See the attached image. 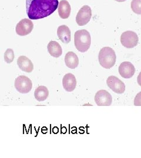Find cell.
I'll list each match as a JSON object with an SVG mask.
<instances>
[{
	"mask_svg": "<svg viewBox=\"0 0 141 158\" xmlns=\"http://www.w3.org/2000/svg\"><path fill=\"white\" fill-rule=\"evenodd\" d=\"M116 54L110 47H104L99 51L98 60L101 66L107 69L112 68L116 63Z\"/></svg>",
	"mask_w": 141,
	"mask_h": 158,
	"instance_id": "obj_3",
	"label": "cell"
},
{
	"mask_svg": "<svg viewBox=\"0 0 141 158\" xmlns=\"http://www.w3.org/2000/svg\"><path fill=\"white\" fill-rule=\"evenodd\" d=\"M17 64L19 68L26 73H31L33 71L34 65L31 60L25 56H21L17 59Z\"/></svg>",
	"mask_w": 141,
	"mask_h": 158,
	"instance_id": "obj_13",
	"label": "cell"
},
{
	"mask_svg": "<svg viewBox=\"0 0 141 158\" xmlns=\"http://www.w3.org/2000/svg\"><path fill=\"white\" fill-rule=\"evenodd\" d=\"M137 81H138V85L141 86V72L139 73L138 77H137Z\"/></svg>",
	"mask_w": 141,
	"mask_h": 158,
	"instance_id": "obj_21",
	"label": "cell"
},
{
	"mask_svg": "<svg viewBox=\"0 0 141 158\" xmlns=\"http://www.w3.org/2000/svg\"><path fill=\"white\" fill-rule=\"evenodd\" d=\"M65 63L68 68L75 69L79 64V59L73 52H68L65 56Z\"/></svg>",
	"mask_w": 141,
	"mask_h": 158,
	"instance_id": "obj_15",
	"label": "cell"
},
{
	"mask_svg": "<svg viewBox=\"0 0 141 158\" xmlns=\"http://www.w3.org/2000/svg\"><path fill=\"white\" fill-rule=\"evenodd\" d=\"M119 73L121 77L125 79H130L135 73V68L130 62H124L119 67Z\"/></svg>",
	"mask_w": 141,
	"mask_h": 158,
	"instance_id": "obj_10",
	"label": "cell"
},
{
	"mask_svg": "<svg viewBox=\"0 0 141 158\" xmlns=\"http://www.w3.org/2000/svg\"><path fill=\"white\" fill-rule=\"evenodd\" d=\"M58 4V0H26L27 14L29 19H42L55 11Z\"/></svg>",
	"mask_w": 141,
	"mask_h": 158,
	"instance_id": "obj_1",
	"label": "cell"
},
{
	"mask_svg": "<svg viewBox=\"0 0 141 158\" xmlns=\"http://www.w3.org/2000/svg\"><path fill=\"white\" fill-rule=\"evenodd\" d=\"M92 17V10L88 6H84L78 12L76 22L79 26H84L90 22Z\"/></svg>",
	"mask_w": 141,
	"mask_h": 158,
	"instance_id": "obj_7",
	"label": "cell"
},
{
	"mask_svg": "<svg viewBox=\"0 0 141 158\" xmlns=\"http://www.w3.org/2000/svg\"><path fill=\"white\" fill-rule=\"evenodd\" d=\"M131 9L136 14L141 15V0H132Z\"/></svg>",
	"mask_w": 141,
	"mask_h": 158,
	"instance_id": "obj_18",
	"label": "cell"
},
{
	"mask_svg": "<svg viewBox=\"0 0 141 158\" xmlns=\"http://www.w3.org/2000/svg\"><path fill=\"white\" fill-rule=\"evenodd\" d=\"M95 102L98 106H109L112 104V97L108 91L101 90L96 92Z\"/></svg>",
	"mask_w": 141,
	"mask_h": 158,
	"instance_id": "obj_9",
	"label": "cell"
},
{
	"mask_svg": "<svg viewBox=\"0 0 141 158\" xmlns=\"http://www.w3.org/2000/svg\"><path fill=\"white\" fill-rule=\"evenodd\" d=\"M91 38L90 32L86 29L78 30L74 34V44L78 51L84 53L90 46Z\"/></svg>",
	"mask_w": 141,
	"mask_h": 158,
	"instance_id": "obj_2",
	"label": "cell"
},
{
	"mask_svg": "<svg viewBox=\"0 0 141 158\" xmlns=\"http://www.w3.org/2000/svg\"><path fill=\"white\" fill-rule=\"evenodd\" d=\"M15 58L14 52L12 49H7L4 53V60L7 63H11Z\"/></svg>",
	"mask_w": 141,
	"mask_h": 158,
	"instance_id": "obj_19",
	"label": "cell"
},
{
	"mask_svg": "<svg viewBox=\"0 0 141 158\" xmlns=\"http://www.w3.org/2000/svg\"><path fill=\"white\" fill-rule=\"evenodd\" d=\"M49 96V91L46 87L40 85L34 92V97L38 102H43L47 99Z\"/></svg>",
	"mask_w": 141,
	"mask_h": 158,
	"instance_id": "obj_17",
	"label": "cell"
},
{
	"mask_svg": "<svg viewBox=\"0 0 141 158\" xmlns=\"http://www.w3.org/2000/svg\"><path fill=\"white\" fill-rule=\"evenodd\" d=\"M139 38L137 34L134 31H127L124 32L121 36V44L125 48L131 49L137 46Z\"/></svg>",
	"mask_w": 141,
	"mask_h": 158,
	"instance_id": "obj_5",
	"label": "cell"
},
{
	"mask_svg": "<svg viewBox=\"0 0 141 158\" xmlns=\"http://www.w3.org/2000/svg\"><path fill=\"white\" fill-rule=\"evenodd\" d=\"M58 14L62 19H67L69 17L71 8L67 0H61L58 4Z\"/></svg>",
	"mask_w": 141,
	"mask_h": 158,
	"instance_id": "obj_14",
	"label": "cell"
},
{
	"mask_svg": "<svg viewBox=\"0 0 141 158\" xmlns=\"http://www.w3.org/2000/svg\"><path fill=\"white\" fill-rule=\"evenodd\" d=\"M15 88L21 94H27L33 88V83L29 78L25 76H20L15 79Z\"/></svg>",
	"mask_w": 141,
	"mask_h": 158,
	"instance_id": "obj_4",
	"label": "cell"
},
{
	"mask_svg": "<svg viewBox=\"0 0 141 158\" xmlns=\"http://www.w3.org/2000/svg\"><path fill=\"white\" fill-rule=\"evenodd\" d=\"M57 35L62 42L65 44H69L71 40V32L67 25H62L57 29Z\"/></svg>",
	"mask_w": 141,
	"mask_h": 158,
	"instance_id": "obj_12",
	"label": "cell"
},
{
	"mask_svg": "<svg viewBox=\"0 0 141 158\" xmlns=\"http://www.w3.org/2000/svg\"><path fill=\"white\" fill-rule=\"evenodd\" d=\"M62 85L65 90L68 92L73 91L77 86V80L73 74H66L62 79Z\"/></svg>",
	"mask_w": 141,
	"mask_h": 158,
	"instance_id": "obj_11",
	"label": "cell"
},
{
	"mask_svg": "<svg viewBox=\"0 0 141 158\" xmlns=\"http://www.w3.org/2000/svg\"><path fill=\"white\" fill-rule=\"evenodd\" d=\"M107 84L109 89L117 94H122L125 91L124 83L116 76H109L107 80Z\"/></svg>",
	"mask_w": 141,
	"mask_h": 158,
	"instance_id": "obj_8",
	"label": "cell"
},
{
	"mask_svg": "<svg viewBox=\"0 0 141 158\" xmlns=\"http://www.w3.org/2000/svg\"><path fill=\"white\" fill-rule=\"evenodd\" d=\"M134 106H141V91L136 94L134 99Z\"/></svg>",
	"mask_w": 141,
	"mask_h": 158,
	"instance_id": "obj_20",
	"label": "cell"
},
{
	"mask_svg": "<svg viewBox=\"0 0 141 158\" xmlns=\"http://www.w3.org/2000/svg\"><path fill=\"white\" fill-rule=\"evenodd\" d=\"M115 1H117L118 2H125L126 0H115Z\"/></svg>",
	"mask_w": 141,
	"mask_h": 158,
	"instance_id": "obj_22",
	"label": "cell"
},
{
	"mask_svg": "<svg viewBox=\"0 0 141 158\" xmlns=\"http://www.w3.org/2000/svg\"><path fill=\"white\" fill-rule=\"evenodd\" d=\"M47 49L49 53L54 57H59L62 55V48L56 41H50L48 44Z\"/></svg>",
	"mask_w": 141,
	"mask_h": 158,
	"instance_id": "obj_16",
	"label": "cell"
},
{
	"mask_svg": "<svg viewBox=\"0 0 141 158\" xmlns=\"http://www.w3.org/2000/svg\"><path fill=\"white\" fill-rule=\"evenodd\" d=\"M34 28V24L31 20L27 18L23 19L17 23L15 31L17 35L24 36L30 34Z\"/></svg>",
	"mask_w": 141,
	"mask_h": 158,
	"instance_id": "obj_6",
	"label": "cell"
}]
</instances>
